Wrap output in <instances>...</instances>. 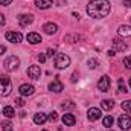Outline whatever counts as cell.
Masks as SVG:
<instances>
[{"label": "cell", "instance_id": "1", "mask_svg": "<svg viewBox=\"0 0 131 131\" xmlns=\"http://www.w3.org/2000/svg\"><path fill=\"white\" fill-rule=\"evenodd\" d=\"M111 5L108 0H90L87 5V14L93 18H104L110 14Z\"/></svg>", "mask_w": 131, "mask_h": 131}, {"label": "cell", "instance_id": "2", "mask_svg": "<svg viewBox=\"0 0 131 131\" xmlns=\"http://www.w3.org/2000/svg\"><path fill=\"white\" fill-rule=\"evenodd\" d=\"M12 90V82L8 76L0 75V96H9Z\"/></svg>", "mask_w": 131, "mask_h": 131}, {"label": "cell", "instance_id": "3", "mask_svg": "<svg viewBox=\"0 0 131 131\" xmlns=\"http://www.w3.org/2000/svg\"><path fill=\"white\" fill-rule=\"evenodd\" d=\"M53 63H55V67H57V69L63 70V69H66V67L70 66V58H69L66 53H57L55 58H53Z\"/></svg>", "mask_w": 131, "mask_h": 131}, {"label": "cell", "instance_id": "4", "mask_svg": "<svg viewBox=\"0 0 131 131\" xmlns=\"http://www.w3.org/2000/svg\"><path fill=\"white\" fill-rule=\"evenodd\" d=\"M18 66H20V60L15 55H11V57H8L5 60V69L8 72H15L18 69Z\"/></svg>", "mask_w": 131, "mask_h": 131}, {"label": "cell", "instance_id": "5", "mask_svg": "<svg viewBox=\"0 0 131 131\" xmlns=\"http://www.w3.org/2000/svg\"><path fill=\"white\" fill-rule=\"evenodd\" d=\"M110 85H111V81H110V76H108V75H104L98 82V89L102 93L108 92V90H110Z\"/></svg>", "mask_w": 131, "mask_h": 131}, {"label": "cell", "instance_id": "6", "mask_svg": "<svg viewBox=\"0 0 131 131\" xmlns=\"http://www.w3.org/2000/svg\"><path fill=\"white\" fill-rule=\"evenodd\" d=\"M117 125H119L121 130L128 131L131 128V117L128 114H122V116L119 117V121H117Z\"/></svg>", "mask_w": 131, "mask_h": 131}, {"label": "cell", "instance_id": "7", "mask_svg": "<svg viewBox=\"0 0 131 131\" xmlns=\"http://www.w3.org/2000/svg\"><path fill=\"white\" fill-rule=\"evenodd\" d=\"M32 21H34V15L32 14H21V15H18V25H20L21 28L29 26Z\"/></svg>", "mask_w": 131, "mask_h": 131}, {"label": "cell", "instance_id": "8", "mask_svg": "<svg viewBox=\"0 0 131 131\" xmlns=\"http://www.w3.org/2000/svg\"><path fill=\"white\" fill-rule=\"evenodd\" d=\"M63 89H64V85H63V82L58 79V76H57V78H55V79H53V81L49 84V90H50V92L61 93V92H63Z\"/></svg>", "mask_w": 131, "mask_h": 131}, {"label": "cell", "instance_id": "9", "mask_svg": "<svg viewBox=\"0 0 131 131\" xmlns=\"http://www.w3.org/2000/svg\"><path fill=\"white\" fill-rule=\"evenodd\" d=\"M87 117H89L90 122H95V121H98V119L102 117V111L99 108H90L87 111Z\"/></svg>", "mask_w": 131, "mask_h": 131}, {"label": "cell", "instance_id": "10", "mask_svg": "<svg viewBox=\"0 0 131 131\" xmlns=\"http://www.w3.org/2000/svg\"><path fill=\"white\" fill-rule=\"evenodd\" d=\"M6 40L11 43H20L23 40V35L20 32H14V31H8L6 32Z\"/></svg>", "mask_w": 131, "mask_h": 131}, {"label": "cell", "instance_id": "11", "mask_svg": "<svg viewBox=\"0 0 131 131\" xmlns=\"http://www.w3.org/2000/svg\"><path fill=\"white\" fill-rule=\"evenodd\" d=\"M18 92H20L21 96H31V95H34L35 89H34V85H31V84H21L20 89H18Z\"/></svg>", "mask_w": 131, "mask_h": 131}, {"label": "cell", "instance_id": "12", "mask_svg": "<svg viewBox=\"0 0 131 131\" xmlns=\"http://www.w3.org/2000/svg\"><path fill=\"white\" fill-rule=\"evenodd\" d=\"M26 73H28L29 78H32V79H38L40 75H41V69H40L38 66H29V69L26 70Z\"/></svg>", "mask_w": 131, "mask_h": 131}, {"label": "cell", "instance_id": "13", "mask_svg": "<svg viewBox=\"0 0 131 131\" xmlns=\"http://www.w3.org/2000/svg\"><path fill=\"white\" fill-rule=\"evenodd\" d=\"M113 47H114V52H124V50H127V43L125 41H122L121 38H114L113 40Z\"/></svg>", "mask_w": 131, "mask_h": 131}, {"label": "cell", "instance_id": "14", "mask_svg": "<svg viewBox=\"0 0 131 131\" xmlns=\"http://www.w3.org/2000/svg\"><path fill=\"white\" fill-rule=\"evenodd\" d=\"M46 121H47V114L46 113H35L34 114V122L37 124V125H43V124H46Z\"/></svg>", "mask_w": 131, "mask_h": 131}, {"label": "cell", "instance_id": "15", "mask_svg": "<svg viewBox=\"0 0 131 131\" xmlns=\"http://www.w3.org/2000/svg\"><path fill=\"white\" fill-rule=\"evenodd\" d=\"M75 122H76V117H75L73 114L66 113L64 116H63V124H64L66 127H73V125H75Z\"/></svg>", "mask_w": 131, "mask_h": 131}, {"label": "cell", "instance_id": "16", "mask_svg": "<svg viewBox=\"0 0 131 131\" xmlns=\"http://www.w3.org/2000/svg\"><path fill=\"white\" fill-rule=\"evenodd\" d=\"M43 31H44V34H47V35H53V34L58 31V26L55 23H46L43 26Z\"/></svg>", "mask_w": 131, "mask_h": 131}, {"label": "cell", "instance_id": "17", "mask_svg": "<svg viewBox=\"0 0 131 131\" xmlns=\"http://www.w3.org/2000/svg\"><path fill=\"white\" fill-rule=\"evenodd\" d=\"M26 38H28V41L31 43V44H38V43H41V35L37 32H31L26 35Z\"/></svg>", "mask_w": 131, "mask_h": 131}, {"label": "cell", "instance_id": "18", "mask_svg": "<svg viewBox=\"0 0 131 131\" xmlns=\"http://www.w3.org/2000/svg\"><path fill=\"white\" fill-rule=\"evenodd\" d=\"M35 6L38 9H47L52 6V0H35Z\"/></svg>", "mask_w": 131, "mask_h": 131}, {"label": "cell", "instance_id": "19", "mask_svg": "<svg viewBox=\"0 0 131 131\" xmlns=\"http://www.w3.org/2000/svg\"><path fill=\"white\" fill-rule=\"evenodd\" d=\"M117 34H119L121 37H131V26L122 25V26L117 29Z\"/></svg>", "mask_w": 131, "mask_h": 131}, {"label": "cell", "instance_id": "20", "mask_svg": "<svg viewBox=\"0 0 131 131\" xmlns=\"http://www.w3.org/2000/svg\"><path fill=\"white\" fill-rule=\"evenodd\" d=\"M3 116H5V117H8V119L14 117V116H15V111H14V108H12V107H9V105L3 107Z\"/></svg>", "mask_w": 131, "mask_h": 131}, {"label": "cell", "instance_id": "21", "mask_svg": "<svg viewBox=\"0 0 131 131\" xmlns=\"http://www.w3.org/2000/svg\"><path fill=\"white\" fill-rule=\"evenodd\" d=\"M101 105H102V110H111V108L114 107V102H113L111 99H104V101L101 102Z\"/></svg>", "mask_w": 131, "mask_h": 131}, {"label": "cell", "instance_id": "22", "mask_svg": "<svg viewBox=\"0 0 131 131\" xmlns=\"http://www.w3.org/2000/svg\"><path fill=\"white\" fill-rule=\"evenodd\" d=\"M113 122H114V119H113L111 116H105V117H104V121H102L104 127H107V128H110V127L113 125Z\"/></svg>", "mask_w": 131, "mask_h": 131}, {"label": "cell", "instance_id": "23", "mask_svg": "<svg viewBox=\"0 0 131 131\" xmlns=\"http://www.w3.org/2000/svg\"><path fill=\"white\" fill-rule=\"evenodd\" d=\"M2 130L3 131H12V124L9 121H3L2 122Z\"/></svg>", "mask_w": 131, "mask_h": 131}, {"label": "cell", "instance_id": "24", "mask_svg": "<svg viewBox=\"0 0 131 131\" xmlns=\"http://www.w3.org/2000/svg\"><path fill=\"white\" fill-rule=\"evenodd\" d=\"M61 107H63V110H72V108H75V104H73L72 101H67V102H64Z\"/></svg>", "mask_w": 131, "mask_h": 131}, {"label": "cell", "instance_id": "25", "mask_svg": "<svg viewBox=\"0 0 131 131\" xmlns=\"http://www.w3.org/2000/svg\"><path fill=\"white\" fill-rule=\"evenodd\" d=\"M122 108H124L127 113H131V101H125V102H122Z\"/></svg>", "mask_w": 131, "mask_h": 131}, {"label": "cell", "instance_id": "26", "mask_svg": "<svg viewBox=\"0 0 131 131\" xmlns=\"http://www.w3.org/2000/svg\"><path fill=\"white\" fill-rule=\"evenodd\" d=\"M98 60H96V58H90V60H89V67H90V69H96V67H98Z\"/></svg>", "mask_w": 131, "mask_h": 131}, {"label": "cell", "instance_id": "27", "mask_svg": "<svg viewBox=\"0 0 131 131\" xmlns=\"http://www.w3.org/2000/svg\"><path fill=\"white\" fill-rule=\"evenodd\" d=\"M119 92H121V93H125V92H127V87H125V84H124V79H119Z\"/></svg>", "mask_w": 131, "mask_h": 131}, {"label": "cell", "instance_id": "28", "mask_svg": "<svg viewBox=\"0 0 131 131\" xmlns=\"http://www.w3.org/2000/svg\"><path fill=\"white\" fill-rule=\"evenodd\" d=\"M47 119H49V121H52V122H55V121L58 119V114H57L55 111H52V113H49V116H47Z\"/></svg>", "mask_w": 131, "mask_h": 131}, {"label": "cell", "instance_id": "29", "mask_svg": "<svg viewBox=\"0 0 131 131\" xmlns=\"http://www.w3.org/2000/svg\"><path fill=\"white\" fill-rule=\"evenodd\" d=\"M124 64H125V67H127V69H131V55H130V57H125V58H124Z\"/></svg>", "mask_w": 131, "mask_h": 131}, {"label": "cell", "instance_id": "30", "mask_svg": "<svg viewBox=\"0 0 131 131\" xmlns=\"http://www.w3.org/2000/svg\"><path fill=\"white\" fill-rule=\"evenodd\" d=\"M14 102H15V105H17V107H23V105H25V101H23L21 98H17Z\"/></svg>", "mask_w": 131, "mask_h": 131}, {"label": "cell", "instance_id": "31", "mask_svg": "<svg viewBox=\"0 0 131 131\" xmlns=\"http://www.w3.org/2000/svg\"><path fill=\"white\" fill-rule=\"evenodd\" d=\"M38 61H40V63H46V55H44V53H40V55H38Z\"/></svg>", "mask_w": 131, "mask_h": 131}, {"label": "cell", "instance_id": "32", "mask_svg": "<svg viewBox=\"0 0 131 131\" xmlns=\"http://www.w3.org/2000/svg\"><path fill=\"white\" fill-rule=\"evenodd\" d=\"M11 3H12V0H0V5H3V6H8Z\"/></svg>", "mask_w": 131, "mask_h": 131}, {"label": "cell", "instance_id": "33", "mask_svg": "<svg viewBox=\"0 0 131 131\" xmlns=\"http://www.w3.org/2000/svg\"><path fill=\"white\" fill-rule=\"evenodd\" d=\"M47 55L49 57H55V50L53 49H47Z\"/></svg>", "mask_w": 131, "mask_h": 131}, {"label": "cell", "instance_id": "34", "mask_svg": "<svg viewBox=\"0 0 131 131\" xmlns=\"http://www.w3.org/2000/svg\"><path fill=\"white\" fill-rule=\"evenodd\" d=\"M5 21H6V20H5V15H3V14H0V26H2V25H5Z\"/></svg>", "mask_w": 131, "mask_h": 131}, {"label": "cell", "instance_id": "35", "mask_svg": "<svg viewBox=\"0 0 131 131\" xmlns=\"http://www.w3.org/2000/svg\"><path fill=\"white\" fill-rule=\"evenodd\" d=\"M124 5H125L127 8H131V0H124Z\"/></svg>", "mask_w": 131, "mask_h": 131}, {"label": "cell", "instance_id": "36", "mask_svg": "<svg viewBox=\"0 0 131 131\" xmlns=\"http://www.w3.org/2000/svg\"><path fill=\"white\" fill-rule=\"evenodd\" d=\"M5 52H6V47L5 46H0V55H3Z\"/></svg>", "mask_w": 131, "mask_h": 131}, {"label": "cell", "instance_id": "37", "mask_svg": "<svg viewBox=\"0 0 131 131\" xmlns=\"http://www.w3.org/2000/svg\"><path fill=\"white\" fill-rule=\"evenodd\" d=\"M114 55H116L114 50H108V57H114Z\"/></svg>", "mask_w": 131, "mask_h": 131}, {"label": "cell", "instance_id": "38", "mask_svg": "<svg viewBox=\"0 0 131 131\" xmlns=\"http://www.w3.org/2000/svg\"><path fill=\"white\" fill-rule=\"evenodd\" d=\"M76 79H78V78H76V73H73V75H72V81L76 82Z\"/></svg>", "mask_w": 131, "mask_h": 131}, {"label": "cell", "instance_id": "39", "mask_svg": "<svg viewBox=\"0 0 131 131\" xmlns=\"http://www.w3.org/2000/svg\"><path fill=\"white\" fill-rule=\"evenodd\" d=\"M130 87H131V78H130Z\"/></svg>", "mask_w": 131, "mask_h": 131}, {"label": "cell", "instance_id": "40", "mask_svg": "<svg viewBox=\"0 0 131 131\" xmlns=\"http://www.w3.org/2000/svg\"><path fill=\"white\" fill-rule=\"evenodd\" d=\"M130 20H131V17H130Z\"/></svg>", "mask_w": 131, "mask_h": 131}, {"label": "cell", "instance_id": "41", "mask_svg": "<svg viewBox=\"0 0 131 131\" xmlns=\"http://www.w3.org/2000/svg\"><path fill=\"white\" fill-rule=\"evenodd\" d=\"M44 131H47V130H44Z\"/></svg>", "mask_w": 131, "mask_h": 131}]
</instances>
